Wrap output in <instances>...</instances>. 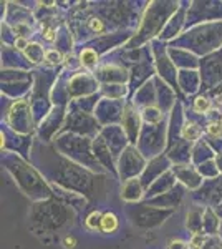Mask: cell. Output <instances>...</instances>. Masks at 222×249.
Listing matches in <instances>:
<instances>
[{"instance_id":"obj_3","label":"cell","mask_w":222,"mask_h":249,"mask_svg":"<svg viewBox=\"0 0 222 249\" xmlns=\"http://www.w3.org/2000/svg\"><path fill=\"white\" fill-rule=\"evenodd\" d=\"M98 223H102V214H100V213H91L86 219V226L90 228V230H96Z\"/></svg>"},{"instance_id":"obj_6","label":"cell","mask_w":222,"mask_h":249,"mask_svg":"<svg viewBox=\"0 0 222 249\" xmlns=\"http://www.w3.org/2000/svg\"><path fill=\"white\" fill-rule=\"evenodd\" d=\"M60 58H62V55H60L58 52H55V50L47 52V60H50L51 63H58Z\"/></svg>"},{"instance_id":"obj_10","label":"cell","mask_w":222,"mask_h":249,"mask_svg":"<svg viewBox=\"0 0 222 249\" xmlns=\"http://www.w3.org/2000/svg\"><path fill=\"white\" fill-rule=\"evenodd\" d=\"M201 244H203V238H199V236H196V238L192 239L191 246L194 248V249H199V248H201Z\"/></svg>"},{"instance_id":"obj_12","label":"cell","mask_w":222,"mask_h":249,"mask_svg":"<svg viewBox=\"0 0 222 249\" xmlns=\"http://www.w3.org/2000/svg\"><path fill=\"white\" fill-rule=\"evenodd\" d=\"M45 38H47V40H50V42H51V40H53V30H51V29H47V30H45Z\"/></svg>"},{"instance_id":"obj_5","label":"cell","mask_w":222,"mask_h":249,"mask_svg":"<svg viewBox=\"0 0 222 249\" xmlns=\"http://www.w3.org/2000/svg\"><path fill=\"white\" fill-rule=\"evenodd\" d=\"M194 108L197 111H205V110H209V102L205 98H197L196 100V105Z\"/></svg>"},{"instance_id":"obj_13","label":"cell","mask_w":222,"mask_h":249,"mask_svg":"<svg viewBox=\"0 0 222 249\" xmlns=\"http://www.w3.org/2000/svg\"><path fill=\"white\" fill-rule=\"evenodd\" d=\"M221 126H222V124H221Z\"/></svg>"},{"instance_id":"obj_9","label":"cell","mask_w":222,"mask_h":249,"mask_svg":"<svg viewBox=\"0 0 222 249\" xmlns=\"http://www.w3.org/2000/svg\"><path fill=\"white\" fill-rule=\"evenodd\" d=\"M75 244H76V239L75 238H71V236H68V238H65V246L68 249H73L75 248Z\"/></svg>"},{"instance_id":"obj_8","label":"cell","mask_w":222,"mask_h":249,"mask_svg":"<svg viewBox=\"0 0 222 249\" xmlns=\"http://www.w3.org/2000/svg\"><path fill=\"white\" fill-rule=\"evenodd\" d=\"M209 131H211V135L219 136L222 133V126H221V124H211V126H209Z\"/></svg>"},{"instance_id":"obj_1","label":"cell","mask_w":222,"mask_h":249,"mask_svg":"<svg viewBox=\"0 0 222 249\" xmlns=\"http://www.w3.org/2000/svg\"><path fill=\"white\" fill-rule=\"evenodd\" d=\"M100 228L104 232H113L118 228V218H116L113 213H106V214L102 216V223H100Z\"/></svg>"},{"instance_id":"obj_4","label":"cell","mask_w":222,"mask_h":249,"mask_svg":"<svg viewBox=\"0 0 222 249\" xmlns=\"http://www.w3.org/2000/svg\"><path fill=\"white\" fill-rule=\"evenodd\" d=\"M183 135H184L188 140H196V138H197V130H196V126H192V124H186L184 130H183Z\"/></svg>"},{"instance_id":"obj_7","label":"cell","mask_w":222,"mask_h":249,"mask_svg":"<svg viewBox=\"0 0 222 249\" xmlns=\"http://www.w3.org/2000/svg\"><path fill=\"white\" fill-rule=\"evenodd\" d=\"M90 25H91V29L95 30V32H102L103 30V23L100 22V20H96V18L90 20Z\"/></svg>"},{"instance_id":"obj_2","label":"cell","mask_w":222,"mask_h":249,"mask_svg":"<svg viewBox=\"0 0 222 249\" xmlns=\"http://www.w3.org/2000/svg\"><path fill=\"white\" fill-rule=\"evenodd\" d=\"M95 62H96V53L91 50V48H86V50L82 52V63L83 65L91 67Z\"/></svg>"},{"instance_id":"obj_11","label":"cell","mask_w":222,"mask_h":249,"mask_svg":"<svg viewBox=\"0 0 222 249\" xmlns=\"http://www.w3.org/2000/svg\"><path fill=\"white\" fill-rule=\"evenodd\" d=\"M25 47H27V40L25 38H17V48L23 50Z\"/></svg>"}]
</instances>
